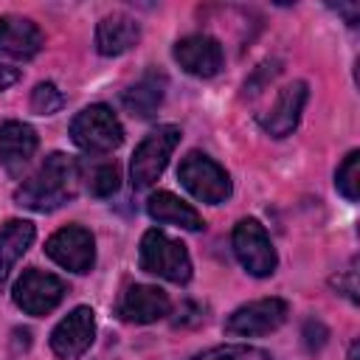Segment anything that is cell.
<instances>
[{"instance_id": "d6986e66", "label": "cell", "mask_w": 360, "mask_h": 360, "mask_svg": "<svg viewBox=\"0 0 360 360\" xmlns=\"http://www.w3.org/2000/svg\"><path fill=\"white\" fill-rule=\"evenodd\" d=\"M163 96H166V76L163 73H146L143 79H138L132 87H127L121 93V104L132 115L149 118L163 104Z\"/></svg>"}, {"instance_id": "4fadbf2b", "label": "cell", "mask_w": 360, "mask_h": 360, "mask_svg": "<svg viewBox=\"0 0 360 360\" xmlns=\"http://www.w3.org/2000/svg\"><path fill=\"white\" fill-rule=\"evenodd\" d=\"M172 309L169 295L152 284H132L118 301V318L127 323H155Z\"/></svg>"}, {"instance_id": "6da1fadb", "label": "cell", "mask_w": 360, "mask_h": 360, "mask_svg": "<svg viewBox=\"0 0 360 360\" xmlns=\"http://www.w3.org/2000/svg\"><path fill=\"white\" fill-rule=\"evenodd\" d=\"M79 186H82V166L65 152H51L42 160V166L28 180H22V186L14 191V200L22 208L45 214L70 202L79 194Z\"/></svg>"}, {"instance_id": "ba28073f", "label": "cell", "mask_w": 360, "mask_h": 360, "mask_svg": "<svg viewBox=\"0 0 360 360\" xmlns=\"http://www.w3.org/2000/svg\"><path fill=\"white\" fill-rule=\"evenodd\" d=\"M290 315V304L284 298H259L250 304L236 307L225 318V332L236 338H256L276 332Z\"/></svg>"}, {"instance_id": "8992f818", "label": "cell", "mask_w": 360, "mask_h": 360, "mask_svg": "<svg viewBox=\"0 0 360 360\" xmlns=\"http://www.w3.org/2000/svg\"><path fill=\"white\" fill-rule=\"evenodd\" d=\"M231 245H233V253L239 259V264L256 276V278H267L276 273V264H278V256H276V248L264 231V225L253 217H245L233 225V233H231Z\"/></svg>"}, {"instance_id": "5bb4252c", "label": "cell", "mask_w": 360, "mask_h": 360, "mask_svg": "<svg viewBox=\"0 0 360 360\" xmlns=\"http://www.w3.org/2000/svg\"><path fill=\"white\" fill-rule=\"evenodd\" d=\"M141 42V22L124 11H112L96 25V51L101 56H121Z\"/></svg>"}, {"instance_id": "7a4b0ae2", "label": "cell", "mask_w": 360, "mask_h": 360, "mask_svg": "<svg viewBox=\"0 0 360 360\" xmlns=\"http://www.w3.org/2000/svg\"><path fill=\"white\" fill-rule=\"evenodd\" d=\"M138 264L143 273H152L172 284H186L191 278V256H188L186 245L158 228H149L141 236Z\"/></svg>"}, {"instance_id": "e0dca14e", "label": "cell", "mask_w": 360, "mask_h": 360, "mask_svg": "<svg viewBox=\"0 0 360 360\" xmlns=\"http://www.w3.org/2000/svg\"><path fill=\"white\" fill-rule=\"evenodd\" d=\"M146 214L155 219V222H163V225H177V228H186V231H202L205 222L202 217L197 214V208H191L188 202H183L177 194L172 191H155L149 194L146 200Z\"/></svg>"}, {"instance_id": "44dd1931", "label": "cell", "mask_w": 360, "mask_h": 360, "mask_svg": "<svg viewBox=\"0 0 360 360\" xmlns=\"http://www.w3.org/2000/svg\"><path fill=\"white\" fill-rule=\"evenodd\" d=\"M335 188L349 202H357V197H360V152L357 149H352L343 158V163L338 166V172H335Z\"/></svg>"}, {"instance_id": "cb8c5ba5", "label": "cell", "mask_w": 360, "mask_h": 360, "mask_svg": "<svg viewBox=\"0 0 360 360\" xmlns=\"http://www.w3.org/2000/svg\"><path fill=\"white\" fill-rule=\"evenodd\" d=\"M326 338H329V329H326L321 321L309 318V321L304 323V343H307L309 352H318V349L326 343Z\"/></svg>"}, {"instance_id": "277c9868", "label": "cell", "mask_w": 360, "mask_h": 360, "mask_svg": "<svg viewBox=\"0 0 360 360\" xmlns=\"http://www.w3.org/2000/svg\"><path fill=\"white\" fill-rule=\"evenodd\" d=\"M70 138L79 149L101 155V152H112L121 146L124 141V127L118 121V115L107 107V104H90L82 112L73 115L70 121Z\"/></svg>"}, {"instance_id": "ffe728a7", "label": "cell", "mask_w": 360, "mask_h": 360, "mask_svg": "<svg viewBox=\"0 0 360 360\" xmlns=\"http://www.w3.org/2000/svg\"><path fill=\"white\" fill-rule=\"evenodd\" d=\"M84 186H87V191L93 197H110L121 186V169L115 163H110V160L96 163V166H90V172L84 177Z\"/></svg>"}, {"instance_id": "3957f363", "label": "cell", "mask_w": 360, "mask_h": 360, "mask_svg": "<svg viewBox=\"0 0 360 360\" xmlns=\"http://www.w3.org/2000/svg\"><path fill=\"white\" fill-rule=\"evenodd\" d=\"M180 143V127L174 124H163L158 129H152L132 152L129 160V183L132 188H149L166 169L172 152Z\"/></svg>"}, {"instance_id": "484cf974", "label": "cell", "mask_w": 360, "mask_h": 360, "mask_svg": "<svg viewBox=\"0 0 360 360\" xmlns=\"http://www.w3.org/2000/svg\"><path fill=\"white\" fill-rule=\"evenodd\" d=\"M17 79H20V70H17V68H11V65H3V62H0V90L11 87Z\"/></svg>"}, {"instance_id": "d4e9b609", "label": "cell", "mask_w": 360, "mask_h": 360, "mask_svg": "<svg viewBox=\"0 0 360 360\" xmlns=\"http://www.w3.org/2000/svg\"><path fill=\"white\" fill-rule=\"evenodd\" d=\"M332 284H335L338 290H343V295H349V298L357 304V281H354V267H352V270H346V276H338Z\"/></svg>"}, {"instance_id": "4316f807", "label": "cell", "mask_w": 360, "mask_h": 360, "mask_svg": "<svg viewBox=\"0 0 360 360\" xmlns=\"http://www.w3.org/2000/svg\"><path fill=\"white\" fill-rule=\"evenodd\" d=\"M357 349H360V343L354 340V343H352V349H349V360H360V354H357Z\"/></svg>"}, {"instance_id": "5b68a950", "label": "cell", "mask_w": 360, "mask_h": 360, "mask_svg": "<svg viewBox=\"0 0 360 360\" xmlns=\"http://www.w3.org/2000/svg\"><path fill=\"white\" fill-rule=\"evenodd\" d=\"M177 177L183 183V188L200 200V202H208V205H219L231 197V174L208 155L202 152H188L180 166H177Z\"/></svg>"}, {"instance_id": "8fae6325", "label": "cell", "mask_w": 360, "mask_h": 360, "mask_svg": "<svg viewBox=\"0 0 360 360\" xmlns=\"http://www.w3.org/2000/svg\"><path fill=\"white\" fill-rule=\"evenodd\" d=\"M172 56L186 73H191L197 79H211L225 65L222 45L208 34H191V37L177 39L172 48Z\"/></svg>"}, {"instance_id": "52a82bcc", "label": "cell", "mask_w": 360, "mask_h": 360, "mask_svg": "<svg viewBox=\"0 0 360 360\" xmlns=\"http://www.w3.org/2000/svg\"><path fill=\"white\" fill-rule=\"evenodd\" d=\"M11 298L25 315L42 318V315L53 312L59 307V301L65 298V281L59 276H53V273L39 270V267H28L14 281Z\"/></svg>"}, {"instance_id": "7402d4cb", "label": "cell", "mask_w": 360, "mask_h": 360, "mask_svg": "<svg viewBox=\"0 0 360 360\" xmlns=\"http://www.w3.org/2000/svg\"><path fill=\"white\" fill-rule=\"evenodd\" d=\"M191 360H273L264 349L248 346V343H225V346H214L202 354H194Z\"/></svg>"}, {"instance_id": "2e32d148", "label": "cell", "mask_w": 360, "mask_h": 360, "mask_svg": "<svg viewBox=\"0 0 360 360\" xmlns=\"http://www.w3.org/2000/svg\"><path fill=\"white\" fill-rule=\"evenodd\" d=\"M45 39L37 22L28 17L17 14H3L0 17V51L14 56V59H34L42 51Z\"/></svg>"}, {"instance_id": "9a60e30c", "label": "cell", "mask_w": 360, "mask_h": 360, "mask_svg": "<svg viewBox=\"0 0 360 360\" xmlns=\"http://www.w3.org/2000/svg\"><path fill=\"white\" fill-rule=\"evenodd\" d=\"M37 146H39V138L31 124H22V121L0 124V163L6 166L8 174H20L34 158Z\"/></svg>"}, {"instance_id": "9c48e42d", "label": "cell", "mask_w": 360, "mask_h": 360, "mask_svg": "<svg viewBox=\"0 0 360 360\" xmlns=\"http://www.w3.org/2000/svg\"><path fill=\"white\" fill-rule=\"evenodd\" d=\"M45 253L70 273H87L96 264V239L82 225H65L45 242Z\"/></svg>"}, {"instance_id": "603a6c76", "label": "cell", "mask_w": 360, "mask_h": 360, "mask_svg": "<svg viewBox=\"0 0 360 360\" xmlns=\"http://www.w3.org/2000/svg\"><path fill=\"white\" fill-rule=\"evenodd\" d=\"M65 107V96L53 82H39L31 90V110L37 115H53Z\"/></svg>"}, {"instance_id": "7c38bea8", "label": "cell", "mask_w": 360, "mask_h": 360, "mask_svg": "<svg viewBox=\"0 0 360 360\" xmlns=\"http://www.w3.org/2000/svg\"><path fill=\"white\" fill-rule=\"evenodd\" d=\"M307 98H309L307 82H292V84L281 87L278 96H276V101L270 104V110L259 118L262 129H264L270 138H287V135L298 127Z\"/></svg>"}, {"instance_id": "30bf717a", "label": "cell", "mask_w": 360, "mask_h": 360, "mask_svg": "<svg viewBox=\"0 0 360 360\" xmlns=\"http://www.w3.org/2000/svg\"><path fill=\"white\" fill-rule=\"evenodd\" d=\"M96 340V312L90 307H73L51 332V349L62 360L82 357Z\"/></svg>"}, {"instance_id": "ac0fdd59", "label": "cell", "mask_w": 360, "mask_h": 360, "mask_svg": "<svg viewBox=\"0 0 360 360\" xmlns=\"http://www.w3.org/2000/svg\"><path fill=\"white\" fill-rule=\"evenodd\" d=\"M34 236H37V228L28 219H8L0 228V287L11 276L14 264L25 256Z\"/></svg>"}]
</instances>
